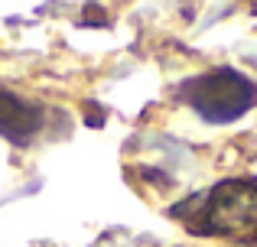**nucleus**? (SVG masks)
<instances>
[{"mask_svg": "<svg viewBox=\"0 0 257 247\" xmlns=\"http://www.w3.org/2000/svg\"><path fill=\"white\" fill-rule=\"evenodd\" d=\"M179 98L208 124H231L257 108V82L231 65L202 72L179 85Z\"/></svg>", "mask_w": 257, "mask_h": 247, "instance_id": "nucleus-2", "label": "nucleus"}, {"mask_svg": "<svg viewBox=\"0 0 257 247\" xmlns=\"http://www.w3.org/2000/svg\"><path fill=\"white\" fill-rule=\"evenodd\" d=\"M46 124V111L36 101H26L17 91L0 88V137L13 146H26Z\"/></svg>", "mask_w": 257, "mask_h": 247, "instance_id": "nucleus-3", "label": "nucleus"}, {"mask_svg": "<svg viewBox=\"0 0 257 247\" xmlns=\"http://www.w3.org/2000/svg\"><path fill=\"white\" fill-rule=\"evenodd\" d=\"M173 215L199 237H221L231 244L257 247V176L225 179L179 202Z\"/></svg>", "mask_w": 257, "mask_h": 247, "instance_id": "nucleus-1", "label": "nucleus"}]
</instances>
